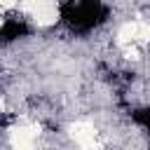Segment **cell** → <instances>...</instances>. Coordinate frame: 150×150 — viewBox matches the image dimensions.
I'll return each instance as SVG.
<instances>
[{
  "mask_svg": "<svg viewBox=\"0 0 150 150\" xmlns=\"http://www.w3.org/2000/svg\"><path fill=\"white\" fill-rule=\"evenodd\" d=\"M19 2H21V0H0V5H2L5 9H12V7H19Z\"/></svg>",
  "mask_w": 150,
  "mask_h": 150,
  "instance_id": "cell-7",
  "label": "cell"
},
{
  "mask_svg": "<svg viewBox=\"0 0 150 150\" xmlns=\"http://www.w3.org/2000/svg\"><path fill=\"white\" fill-rule=\"evenodd\" d=\"M124 59H129V61H138V59H141V52H138L134 45H127V47H124Z\"/></svg>",
  "mask_w": 150,
  "mask_h": 150,
  "instance_id": "cell-6",
  "label": "cell"
},
{
  "mask_svg": "<svg viewBox=\"0 0 150 150\" xmlns=\"http://www.w3.org/2000/svg\"><path fill=\"white\" fill-rule=\"evenodd\" d=\"M68 134L82 150H101V143L96 138V129L89 122H73L68 127Z\"/></svg>",
  "mask_w": 150,
  "mask_h": 150,
  "instance_id": "cell-2",
  "label": "cell"
},
{
  "mask_svg": "<svg viewBox=\"0 0 150 150\" xmlns=\"http://www.w3.org/2000/svg\"><path fill=\"white\" fill-rule=\"evenodd\" d=\"M19 9L40 28H49L59 21V0H21Z\"/></svg>",
  "mask_w": 150,
  "mask_h": 150,
  "instance_id": "cell-1",
  "label": "cell"
},
{
  "mask_svg": "<svg viewBox=\"0 0 150 150\" xmlns=\"http://www.w3.org/2000/svg\"><path fill=\"white\" fill-rule=\"evenodd\" d=\"M138 40L150 42V21H138Z\"/></svg>",
  "mask_w": 150,
  "mask_h": 150,
  "instance_id": "cell-4",
  "label": "cell"
},
{
  "mask_svg": "<svg viewBox=\"0 0 150 150\" xmlns=\"http://www.w3.org/2000/svg\"><path fill=\"white\" fill-rule=\"evenodd\" d=\"M12 150H35V141H12Z\"/></svg>",
  "mask_w": 150,
  "mask_h": 150,
  "instance_id": "cell-5",
  "label": "cell"
},
{
  "mask_svg": "<svg viewBox=\"0 0 150 150\" xmlns=\"http://www.w3.org/2000/svg\"><path fill=\"white\" fill-rule=\"evenodd\" d=\"M138 40V21H127V23H122L120 26V30H117V42L120 45H131V42H136Z\"/></svg>",
  "mask_w": 150,
  "mask_h": 150,
  "instance_id": "cell-3",
  "label": "cell"
}]
</instances>
